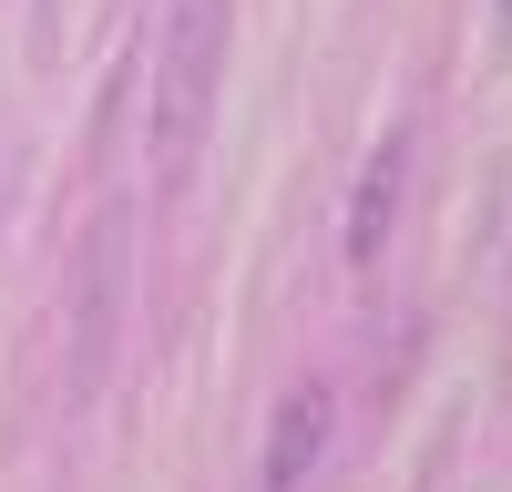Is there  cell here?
Returning a JSON list of instances; mask_svg holds the SVG:
<instances>
[{
    "instance_id": "obj_1",
    "label": "cell",
    "mask_w": 512,
    "mask_h": 492,
    "mask_svg": "<svg viewBox=\"0 0 512 492\" xmlns=\"http://www.w3.org/2000/svg\"><path fill=\"white\" fill-rule=\"evenodd\" d=\"M226 93V0H164V41H154V103H144V144H154V185L195 175V144L216 123Z\"/></svg>"
},
{
    "instance_id": "obj_2",
    "label": "cell",
    "mask_w": 512,
    "mask_h": 492,
    "mask_svg": "<svg viewBox=\"0 0 512 492\" xmlns=\"http://www.w3.org/2000/svg\"><path fill=\"white\" fill-rule=\"evenodd\" d=\"M123 287H134V216L123 205H103L93 236H82V257H72V400H93L103 390V359L123 339Z\"/></svg>"
},
{
    "instance_id": "obj_3",
    "label": "cell",
    "mask_w": 512,
    "mask_h": 492,
    "mask_svg": "<svg viewBox=\"0 0 512 492\" xmlns=\"http://www.w3.org/2000/svg\"><path fill=\"white\" fill-rule=\"evenodd\" d=\"M328 431H338V400L308 380L267 410V462H256V492H308L318 462H328Z\"/></svg>"
},
{
    "instance_id": "obj_4",
    "label": "cell",
    "mask_w": 512,
    "mask_h": 492,
    "mask_svg": "<svg viewBox=\"0 0 512 492\" xmlns=\"http://www.w3.org/2000/svg\"><path fill=\"white\" fill-rule=\"evenodd\" d=\"M400 195H410V134L390 123V134L369 144V164H359V195H349V267H379V257H390Z\"/></svg>"
},
{
    "instance_id": "obj_5",
    "label": "cell",
    "mask_w": 512,
    "mask_h": 492,
    "mask_svg": "<svg viewBox=\"0 0 512 492\" xmlns=\"http://www.w3.org/2000/svg\"><path fill=\"white\" fill-rule=\"evenodd\" d=\"M482 41H492V62H512V0H482Z\"/></svg>"
}]
</instances>
